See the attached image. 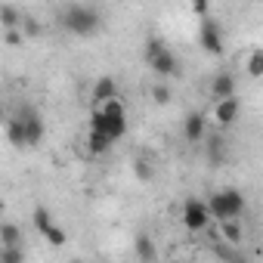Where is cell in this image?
<instances>
[{"label":"cell","instance_id":"10","mask_svg":"<svg viewBox=\"0 0 263 263\" xmlns=\"http://www.w3.org/2000/svg\"><path fill=\"white\" fill-rule=\"evenodd\" d=\"M115 143H118V140H115V137H108L105 130H96V127H90V130H87V149H90V155H105Z\"/></svg>","mask_w":263,"mask_h":263},{"label":"cell","instance_id":"7","mask_svg":"<svg viewBox=\"0 0 263 263\" xmlns=\"http://www.w3.org/2000/svg\"><path fill=\"white\" fill-rule=\"evenodd\" d=\"M183 137H186V143H192V146L204 143V137H208V115L189 111L186 121H183Z\"/></svg>","mask_w":263,"mask_h":263},{"label":"cell","instance_id":"22","mask_svg":"<svg viewBox=\"0 0 263 263\" xmlns=\"http://www.w3.org/2000/svg\"><path fill=\"white\" fill-rule=\"evenodd\" d=\"M161 50H167V44H164L161 37H149V41H146V47H143V56H146V65H149V62H152V59H155V56H158Z\"/></svg>","mask_w":263,"mask_h":263},{"label":"cell","instance_id":"19","mask_svg":"<svg viewBox=\"0 0 263 263\" xmlns=\"http://www.w3.org/2000/svg\"><path fill=\"white\" fill-rule=\"evenodd\" d=\"M0 245H22V229L16 223H4L0 226Z\"/></svg>","mask_w":263,"mask_h":263},{"label":"cell","instance_id":"3","mask_svg":"<svg viewBox=\"0 0 263 263\" xmlns=\"http://www.w3.org/2000/svg\"><path fill=\"white\" fill-rule=\"evenodd\" d=\"M180 217H183V226H186L189 232H204V229L211 226V220H214L208 198H198V195H189V198L183 201Z\"/></svg>","mask_w":263,"mask_h":263},{"label":"cell","instance_id":"14","mask_svg":"<svg viewBox=\"0 0 263 263\" xmlns=\"http://www.w3.org/2000/svg\"><path fill=\"white\" fill-rule=\"evenodd\" d=\"M204 143H208V161L214 167H220L226 161V143H223V137H204Z\"/></svg>","mask_w":263,"mask_h":263},{"label":"cell","instance_id":"18","mask_svg":"<svg viewBox=\"0 0 263 263\" xmlns=\"http://www.w3.org/2000/svg\"><path fill=\"white\" fill-rule=\"evenodd\" d=\"M149 96H152L155 105H171V102H174V87L161 81V84H155V87L149 90Z\"/></svg>","mask_w":263,"mask_h":263},{"label":"cell","instance_id":"25","mask_svg":"<svg viewBox=\"0 0 263 263\" xmlns=\"http://www.w3.org/2000/svg\"><path fill=\"white\" fill-rule=\"evenodd\" d=\"M189 7H192V13L201 19V16H211V0H189Z\"/></svg>","mask_w":263,"mask_h":263},{"label":"cell","instance_id":"8","mask_svg":"<svg viewBox=\"0 0 263 263\" xmlns=\"http://www.w3.org/2000/svg\"><path fill=\"white\" fill-rule=\"evenodd\" d=\"M19 118L25 121V137H28V146H41V140H44V134H47V127H44L41 115H37L31 105H25V108H19Z\"/></svg>","mask_w":263,"mask_h":263},{"label":"cell","instance_id":"15","mask_svg":"<svg viewBox=\"0 0 263 263\" xmlns=\"http://www.w3.org/2000/svg\"><path fill=\"white\" fill-rule=\"evenodd\" d=\"M241 235H245V229H241V217L220 220V238H226V241L238 245V241H241Z\"/></svg>","mask_w":263,"mask_h":263},{"label":"cell","instance_id":"11","mask_svg":"<svg viewBox=\"0 0 263 263\" xmlns=\"http://www.w3.org/2000/svg\"><path fill=\"white\" fill-rule=\"evenodd\" d=\"M211 93H214V99L235 96V74L232 71H217L214 81H211Z\"/></svg>","mask_w":263,"mask_h":263},{"label":"cell","instance_id":"23","mask_svg":"<svg viewBox=\"0 0 263 263\" xmlns=\"http://www.w3.org/2000/svg\"><path fill=\"white\" fill-rule=\"evenodd\" d=\"M19 28L25 31V37H28V41H34V37H41V22H37L34 16H28V13L22 16V25H19Z\"/></svg>","mask_w":263,"mask_h":263},{"label":"cell","instance_id":"12","mask_svg":"<svg viewBox=\"0 0 263 263\" xmlns=\"http://www.w3.org/2000/svg\"><path fill=\"white\" fill-rule=\"evenodd\" d=\"M7 140H10V146H16V149H25V146H28V137H25V121H22L19 115H13V118L7 121Z\"/></svg>","mask_w":263,"mask_h":263},{"label":"cell","instance_id":"2","mask_svg":"<svg viewBox=\"0 0 263 263\" xmlns=\"http://www.w3.org/2000/svg\"><path fill=\"white\" fill-rule=\"evenodd\" d=\"M208 204H211V214H214L217 223H220V220L241 217L245 208H248V201H245V195H241L238 189H220V192H214V195L208 198Z\"/></svg>","mask_w":263,"mask_h":263},{"label":"cell","instance_id":"5","mask_svg":"<svg viewBox=\"0 0 263 263\" xmlns=\"http://www.w3.org/2000/svg\"><path fill=\"white\" fill-rule=\"evenodd\" d=\"M31 223H34V229H37V232H41V235L53 245V248H62V245L68 241V232H65V229H62V226L50 217V211H47V208H34Z\"/></svg>","mask_w":263,"mask_h":263},{"label":"cell","instance_id":"9","mask_svg":"<svg viewBox=\"0 0 263 263\" xmlns=\"http://www.w3.org/2000/svg\"><path fill=\"white\" fill-rule=\"evenodd\" d=\"M149 68H152L158 78H177V74H180V59H177V53L167 47V50H161V53L149 62Z\"/></svg>","mask_w":263,"mask_h":263},{"label":"cell","instance_id":"24","mask_svg":"<svg viewBox=\"0 0 263 263\" xmlns=\"http://www.w3.org/2000/svg\"><path fill=\"white\" fill-rule=\"evenodd\" d=\"M4 41H7V47H19V44H22V41H28V37H25V31H22V28H7Z\"/></svg>","mask_w":263,"mask_h":263},{"label":"cell","instance_id":"21","mask_svg":"<svg viewBox=\"0 0 263 263\" xmlns=\"http://www.w3.org/2000/svg\"><path fill=\"white\" fill-rule=\"evenodd\" d=\"M22 16H25V13H19V10L10 7V4H4V10H0V22H4V28H19V25H22Z\"/></svg>","mask_w":263,"mask_h":263},{"label":"cell","instance_id":"16","mask_svg":"<svg viewBox=\"0 0 263 263\" xmlns=\"http://www.w3.org/2000/svg\"><path fill=\"white\" fill-rule=\"evenodd\" d=\"M134 254H137L140 260H155V257H158V248H155V241H152L149 235H137V238H134Z\"/></svg>","mask_w":263,"mask_h":263},{"label":"cell","instance_id":"6","mask_svg":"<svg viewBox=\"0 0 263 263\" xmlns=\"http://www.w3.org/2000/svg\"><path fill=\"white\" fill-rule=\"evenodd\" d=\"M238 111H241V102H238V96H226V99H214L211 118H214V124H220V127H229V124H235V121H238Z\"/></svg>","mask_w":263,"mask_h":263},{"label":"cell","instance_id":"20","mask_svg":"<svg viewBox=\"0 0 263 263\" xmlns=\"http://www.w3.org/2000/svg\"><path fill=\"white\" fill-rule=\"evenodd\" d=\"M0 263H25V248L22 245H0Z\"/></svg>","mask_w":263,"mask_h":263},{"label":"cell","instance_id":"13","mask_svg":"<svg viewBox=\"0 0 263 263\" xmlns=\"http://www.w3.org/2000/svg\"><path fill=\"white\" fill-rule=\"evenodd\" d=\"M111 96H118V81H115L111 74H102V78L93 84V105H99V102H105V99H111Z\"/></svg>","mask_w":263,"mask_h":263},{"label":"cell","instance_id":"26","mask_svg":"<svg viewBox=\"0 0 263 263\" xmlns=\"http://www.w3.org/2000/svg\"><path fill=\"white\" fill-rule=\"evenodd\" d=\"M134 171H137V177H140V180H152V167H149V161H137V164H134Z\"/></svg>","mask_w":263,"mask_h":263},{"label":"cell","instance_id":"1","mask_svg":"<svg viewBox=\"0 0 263 263\" xmlns=\"http://www.w3.org/2000/svg\"><path fill=\"white\" fill-rule=\"evenodd\" d=\"M62 28L68 34H74V37H90L99 28V13L93 7H87V4H71L62 13Z\"/></svg>","mask_w":263,"mask_h":263},{"label":"cell","instance_id":"17","mask_svg":"<svg viewBox=\"0 0 263 263\" xmlns=\"http://www.w3.org/2000/svg\"><path fill=\"white\" fill-rule=\"evenodd\" d=\"M245 71L248 78H263V47H254L245 59Z\"/></svg>","mask_w":263,"mask_h":263},{"label":"cell","instance_id":"4","mask_svg":"<svg viewBox=\"0 0 263 263\" xmlns=\"http://www.w3.org/2000/svg\"><path fill=\"white\" fill-rule=\"evenodd\" d=\"M198 47L208 53V56H223V25L211 16H201L198 19Z\"/></svg>","mask_w":263,"mask_h":263}]
</instances>
